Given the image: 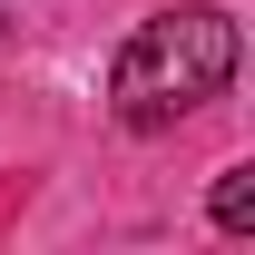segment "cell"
I'll use <instances>...</instances> for the list:
<instances>
[{
	"label": "cell",
	"instance_id": "cell-1",
	"mask_svg": "<svg viewBox=\"0 0 255 255\" xmlns=\"http://www.w3.org/2000/svg\"><path fill=\"white\" fill-rule=\"evenodd\" d=\"M236 79V20L226 10H157L147 30L118 49V69H108V89H118V118L128 128H167L187 118V108H206V98Z\"/></svg>",
	"mask_w": 255,
	"mask_h": 255
},
{
	"label": "cell",
	"instance_id": "cell-2",
	"mask_svg": "<svg viewBox=\"0 0 255 255\" xmlns=\"http://www.w3.org/2000/svg\"><path fill=\"white\" fill-rule=\"evenodd\" d=\"M216 226H226V236L255 226V167H226V177H216Z\"/></svg>",
	"mask_w": 255,
	"mask_h": 255
}]
</instances>
